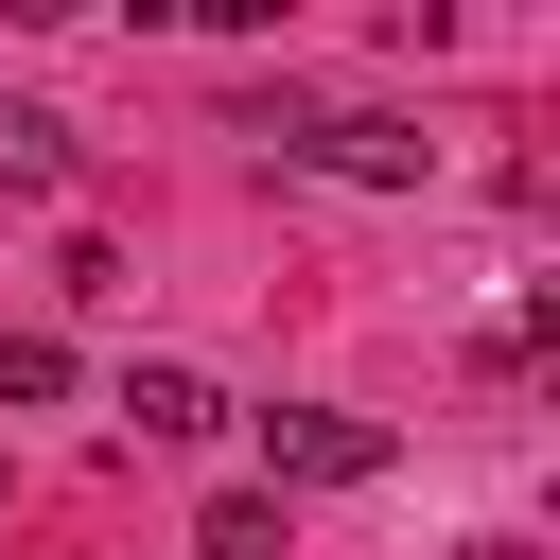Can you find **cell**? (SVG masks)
Returning <instances> with one entry per match:
<instances>
[{
    "mask_svg": "<svg viewBox=\"0 0 560 560\" xmlns=\"http://www.w3.org/2000/svg\"><path fill=\"white\" fill-rule=\"evenodd\" d=\"M385 472V420H350V402H280L262 420V490H368Z\"/></svg>",
    "mask_w": 560,
    "mask_h": 560,
    "instance_id": "obj_2",
    "label": "cell"
},
{
    "mask_svg": "<svg viewBox=\"0 0 560 560\" xmlns=\"http://www.w3.org/2000/svg\"><path fill=\"white\" fill-rule=\"evenodd\" d=\"M35 402H70V332H0V420H35Z\"/></svg>",
    "mask_w": 560,
    "mask_h": 560,
    "instance_id": "obj_6",
    "label": "cell"
},
{
    "mask_svg": "<svg viewBox=\"0 0 560 560\" xmlns=\"http://www.w3.org/2000/svg\"><path fill=\"white\" fill-rule=\"evenodd\" d=\"M122 420H140V438H210L228 402H210V368H175V350H158V368H122Z\"/></svg>",
    "mask_w": 560,
    "mask_h": 560,
    "instance_id": "obj_3",
    "label": "cell"
},
{
    "mask_svg": "<svg viewBox=\"0 0 560 560\" xmlns=\"http://www.w3.org/2000/svg\"><path fill=\"white\" fill-rule=\"evenodd\" d=\"M192 560H280V490H210V525H192Z\"/></svg>",
    "mask_w": 560,
    "mask_h": 560,
    "instance_id": "obj_5",
    "label": "cell"
},
{
    "mask_svg": "<svg viewBox=\"0 0 560 560\" xmlns=\"http://www.w3.org/2000/svg\"><path fill=\"white\" fill-rule=\"evenodd\" d=\"M280 158H315V175H350V192H420V175H438V140H420L402 105H315Z\"/></svg>",
    "mask_w": 560,
    "mask_h": 560,
    "instance_id": "obj_1",
    "label": "cell"
},
{
    "mask_svg": "<svg viewBox=\"0 0 560 560\" xmlns=\"http://www.w3.org/2000/svg\"><path fill=\"white\" fill-rule=\"evenodd\" d=\"M0 192H70V122L52 105H0Z\"/></svg>",
    "mask_w": 560,
    "mask_h": 560,
    "instance_id": "obj_4",
    "label": "cell"
},
{
    "mask_svg": "<svg viewBox=\"0 0 560 560\" xmlns=\"http://www.w3.org/2000/svg\"><path fill=\"white\" fill-rule=\"evenodd\" d=\"M455 560H525V542H508V525H490V542H455Z\"/></svg>",
    "mask_w": 560,
    "mask_h": 560,
    "instance_id": "obj_7",
    "label": "cell"
}]
</instances>
